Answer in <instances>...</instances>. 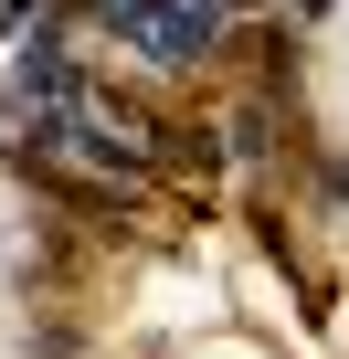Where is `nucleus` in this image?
<instances>
[{"mask_svg":"<svg viewBox=\"0 0 349 359\" xmlns=\"http://www.w3.org/2000/svg\"><path fill=\"white\" fill-rule=\"evenodd\" d=\"M96 22L127 53H148V64H212L233 11H223V0H96Z\"/></svg>","mask_w":349,"mask_h":359,"instance_id":"1","label":"nucleus"},{"mask_svg":"<svg viewBox=\"0 0 349 359\" xmlns=\"http://www.w3.org/2000/svg\"><path fill=\"white\" fill-rule=\"evenodd\" d=\"M254 74H265V85H296V32H286V22L254 32Z\"/></svg>","mask_w":349,"mask_h":359,"instance_id":"2","label":"nucleus"}]
</instances>
